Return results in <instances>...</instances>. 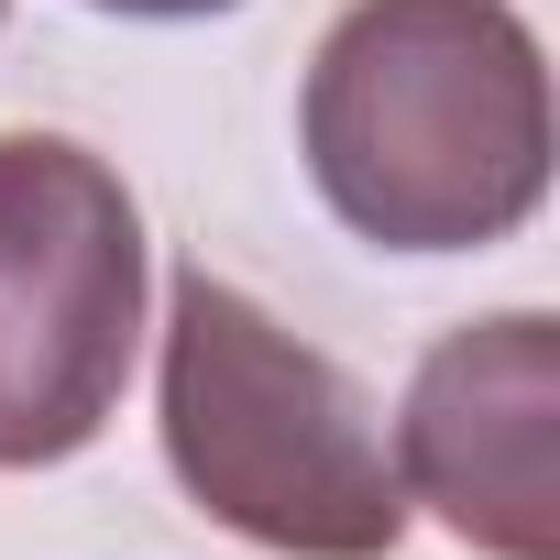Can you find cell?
Wrapping results in <instances>:
<instances>
[{
    "label": "cell",
    "instance_id": "cell-1",
    "mask_svg": "<svg viewBox=\"0 0 560 560\" xmlns=\"http://www.w3.org/2000/svg\"><path fill=\"white\" fill-rule=\"evenodd\" d=\"M308 176L385 253H483L549 198V56L505 0H352L298 100Z\"/></svg>",
    "mask_w": 560,
    "mask_h": 560
},
{
    "label": "cell",
    "instance_id": "cell-2",
    "mask_svg": "<svg viewBox=\"0 0 560 560\" xmlns=\"http://www.w3.org/2000/svg\"><path fill=\"white\" fill-rule=\"evenodd\" d=\"M165 462L275 560H396L407 494L330 352L264 319L231 275L187 264L165 298Z\"/></svg>",
    "mask_w": 560,
    "mask_h": 560
},
{
    "label": "cell",
    "instance_id": "cell-4",
    "mask_svg": "<svg viewBox=\"0 0 560 560\" xmlns=\"http://www.w3.org/2000/svg\"><path fill=\"white\" fill-rule=\"evenodd\" d=\"M396 494L483 560H560V319L494 308L429 341L396 407Z\"/></svg>",
    "mask_w": 560,
    "mask_h": 560
},
{
    "label": "cell",
    "instance_id": "cell-5",
    "mask_svg": "<svg viewBox=\"0 0 560 560\" xmlns=\"http://www.w3.org/2000/svg\"><path fill=\"white\" fill-rule=\"evenodd\" d=\"M89 12H121V23H209V12H242V0H89Z\"/></svg>",
    "mask_w": 560,
    "mask_h": 560
},
{
    "label": "cell",
    "instance_id": "cell-3",
    "mask_svg": "<svg viewBox=\"0 0 560 560\" xmlns=\"http://www.w3.org/2000/svg\"><path fill=\"white\" fill-rule=\"evenodd\" d=\"M143 352V209L67 132H0V472L78 462Z\"/></svg>",
    "mask_w": 560,
    "mask_h": 560
}]
</instances>
